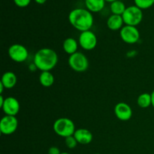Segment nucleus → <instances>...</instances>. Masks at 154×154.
<instances>
[{
  "label": "nucleus",
  "mask_w": 154,
  "mask_h": 154,
  "mask_svg": "<svg viewBox=\"0 0 154 154\" xmlns=\"http://www.w3.org/2000/svg\"><path fill=\"white\" fill-rule=\"evenodd\" d=\"M110 8H111V11L113 14L121 15V16L124 13L126 8L124 3L120 0H116V1L111 2Z\"/></svg>",
  "instance_id": "19"
},
{
  "label": "nucleus",
  "mask_w": 154,
  "mask_h": 154,
  "mask_svg": "<svg viewBox=\"0 0 154 154\" xmlns=\"http://www.w3.org/2000/svg\"><path fill=\"white\" fill-rule=\"evenodd\" d=\"M4 89H5V87H4V85H3L2 84L1 82H0V94L2 95V93H3V90H4Z\"/></svg>",
  "instance_id": "26"
},
{
  "label": "nucleus",
  "mask_w": 154,
  "mask_h": 154,
  "mask_svg": "<svg viewBox=\"0 0 154 154\" xmlns=\"http://www.w3.org/2000/svg\"><path fill=\"white\" fill-rule=\"evenodd\" d=\"M17 78L16 75L12 72H6L2 76L1 83L5 89H11L16 85Z\"/></svg>",
  "instance_id": "14"
},
{
  "label": "nucleus",
  "mask_w": 154,
  "mask_h": 154,
  "mask_svg": "<svg viewBox=\"0 0 154 154\" xmlns=\"http://www.w3.org/2000/svg\"><path fill=\"white\" fill-rule=\"evenodd\" d=\"M74 136L78 144H88L93 141V134L87 129H78L75 130Z\"/></svg>",
  "instance_id": "12"
},
{
  "label": "nucleus",
  "mask_w": 154,
  "mask_h": 154,
  "mask_svg": "<svg viewBox=\"0 0 154 154\" xmlns=\"http://www.w3.org/2000/svg\"><path fill=\"white\" fill-rule=\"evenodd\" d=\"M8 56L13 61L16 63H23L27 60L29 56L28 50L25 46L20 44H14L8 48Z\"/></svg>",
  "instance_id": "6"
},
{
  "label": "nucleus",
  "mask_w": 154,
  "mask_h": 154,
  "mask_svg": "<svg viewBox=\"0 0 154 154\" xmlns=\"http://www.w3.org/2000/svg\"><path fill=\"white\" fill-rule=\"evenodd\" d=\"M105 1H107V2H113L116 1V0H105Z\"/></svg>",
  "instance_id": "29"
},
{
  "label": "nucleus",
  "mask_w": 154,
  "mask_h": 154,
  "mask_svg": "<svg viewBox=\"0 0 154 154\" xmlns=\"http://www.w3.org/2000/svg\"><path fill=\"white\" fill-rule=\"evenodd\" d=\"M20 108V103L17 99L11 97V96H9L5 99V102L2 109L3 110L5 115L16 117L17 114L19 113Z\"/></svg>",
  "instance_id": "10"
},
{
  "label": "nucleus",
  "mask_w": 154,
  "mask_h": 154,
  "mask_svg": "<svg viewBox=\"0 0 154 154\" xmlns=\"http://www.w3.org/2000/svg\"><path fill=\"white\" fill-rule=\"evenodd\" d=\"M78 42H77L75 38H66V40L63 42V50H64V51L66 54H69V55H72V54L78 52V51H78Z\"/></svg>",
  "instance_id": "15"
},
{
  "label": "nucleus",
  "mask_w": 154,
  "mask_h": 154,
  "mask_svg": "<svg viewBox=\"0 0 154 154\" xmlns=\"http://www.w3.org/2000/svg\"><path fill=\"white\" fill-rule=\"evenodd\" d=\"M38 4H44V3L46 2L47 0H35Z\"/></svg>",
  "instance_id": "28"
},
{
  "label": "nucleus",
  "mask_w": 154,
  "mask_h": 154,
  "mask_svg": "<svg viewBox=\"0 0 154 154\" xmlns=\"http://www.w3.org/2000/svg\"><path fill=\"white\" fill-rule=\"evenodd\" d=\"M134 2L135 5L141 10L149 8L154 4V0H134Z\"/></svg>",
  "instance_id": "20"
},
{
  "label": "nucleus",
  "mask_w": 154,
  "mask_h": 154,
  "mask_svg": "<svg viewBox=\"0 0 154 154\" xmlns=\"http://www.w3.org/2000/svg\"><path fill=\"white\" fill-rule=\"evenodd\" d=\"M85 5L90 12H99L105 7V0H85Z\"/></svg>",
  "instance_id": "16"
},
{
  "label": "nucleus",
  "mask_w": 154,
  "mask_h": 154,
  "mask_svg": "<svg viewBox=\"0 0 154 154\" xmlns=\"http://www.w3.org/2000/svg\"><path fill=\"white\" fill-rule=\"evenodd\" d=\"M58 63V55L51 48H44L35 53L33 63L42 72H50Z\"/></svg>",
  "instance_id": "2"
},
{
  "label": "nucleus",
  "mask_w": 154,
  "mask_h": 154,
  "mask_svg": "<svg viewBox=\"0 0 154 154\" xmlns=\"http://www.w3.org/2000/svg\"><path fill=\"white\" fill-rule=\"evenodd\" d=\"M71 25L81 32L90 30L93 25V17L91 12L84 8L73 9L69 14Z\"/></svg>",
  "instance_id": "1"
},
{
  "label": "nucleus",
  "mask_w": 154,
  "mask_h": 154,
  "mask_svg": "<svg viewBox=\"0 0 154 154\" xmlns=\"http://www.w3.org/2000/svg\"><path fill=\"white\" fill-rule=\"evenodd\" d=\"M29 69L30 71H32V72H34V71L35 70V69H37V67H36L34 63H33V64L30 65V66H29Z\"/></svg>",
  "instance_id": "25"
},
{
  "label": "nucleus",
  "mask_w": 154,
  "mask_h": 154,
  "mask_svg": "<svg viewBox=\"0 0 154 154\" xmlns=\"http://www.w3.org/2000/svg\"><path fill=\"white\" fill-rule=\"evenodd\" d=\"M15 4L17 5L19 7H26L27 5H29L31 2V0H14Z\"/></svg>",
  "instance_id": "22"
},
{
  "label": "nucleus",
  "mask_w": 154,
  "mask_h": 154,
  "mask_svg": "<svg viewBox=\"0 0 154 154\" xmlns=\"http://www.w3.org/2000/svg\"><path fill=\"white\" fill-rule=\"evenodd\" d=\"M122 17L126 25L136 26L142 20L143 12L142 10L136 5L129 6L126 8Z\"/></svg>",
  "instance_id": "4"
},
{
  "label": "nucleus",
  "mask_w": 154,
  "mask_h": 154,
  "mask_svg": "<svg viewBox=\"0 0 154 154\" xmlns=\"http://www.w3.org/2000/svg\"><path fill=\"white\" fill-rule=\"evenodd\" d=\"M55 78L51 72H42L39 75V82L43 87H50L54 84Z\"/></svg>",
  "instance_id": "17"
},
{
  "label": "nucleus",
  "mask_w": 154,
  "mask_h": 154,
  "mask_svg": "<svg viewBox=\"0 0 154 154\" xmlns=\"http://www.w3.org/2000/svg\"><path fill=\"white\" fill-rule=\"evenodd\" d=\"M78 44L85 51H92L97 45V38L91 30L82 32L78 38Z\"/></svg>",
  "instance_id": "7"
},
{
  "label": "nucleus",
  "mask_w": 154,
  "mask_h": 154,
  "mask_svg": "<svg viewBox=\"0 0 154 154\" xmlns=\"http://www.w3.org/2000/svg\"><path fill=\"white\" fill-rule=\"evenodd\" d=\"M95 154H100V153H95Z\"/></svg>",
  "instance_id": "31"
},
{
  "label": "nucleus",
  "mask_w": 154,
  "mask_h": 154,
  "mask_svg": "<svg viewBox=\"0 0 154 154\" xmlns=\"http://www.w3.org/2000/svg\"><path fill=\"white\" fill-rule=\"evenodd\" d=\"M123 23H124V21L121 15L112 14L108 17L107 20V26L112 31L121 29L123 27Z\"/></svg>",
  "instance_id": "13"
},
{
  "label": "nucleus",
  "mask_w": 154,
  "mask_h": 154,
  "mask_svg": "<svg viewBox=\"0 0 154 154\" xmlns=\"http://www.w3.org/2000/svg\"><path fill=\"white\" fill-rule=\"evenodd\" d=\"M114 114L119 120L127 121L132 116V110L128 104L125 102H119L114 108Z\"/></svg>",
  "instance_id": "11"
},
{
  "label": "nucleus",
  "mask_w": 154,
  "mask_h": 154,
  "mask_svg": "<svg viewBox=\"0 0 154 154\" xmlns=\"http://www.w3.org/2000/svg\"><path fill=\"white\" fill-rule=\"evenodd\" d=\"M151 100H152V106L154 108V90L151 93Z\"/></svg>",
  "instance_id": "27"
},
{
  "label": "nucleus",
  "mask_w": 154,
  "mask_h": 154,
  "mask_svg": "<svg viewBox=\"0 0 154 154\" xmlns=\"http://www.w3.org/2000/svg\"><path fill=\"white\" fill-rule=\"evenodd\" d=\"M69 65L75 72H84L88 69L89 61L84 54L77 52L70 55L69 58Z\"/></svg>",
  "instance_id": "5"
},
{
  "label": "nucleus",
  "mask_w": 154,
  "mask_h": 154,
  "mask_svg": "<svg viewBox=\"0 0 154 154\" xmlns=\"http://www.w3.org/2000/svg\"><path fill=\"white\" fill-rule=\"evenodd\" d=\"M137 104L141 108H147L152 105L151 94L147 93H144L138 96L137 99Z\"/></svg>",
  "instance_id": "18"
},
{
  "label": "nucleus",
  "mask_w": 154,
  "mask_h": 154,
  "mask_svg": "<svg viewBox=\"0 0 154 154\" xmlns=\"http://www.w3.org/2000/svg\"><path fill=\"white\" fill-rule=\"evenodd\" d=\"M120 38L126 44L132 45L138 42L140 32L136 26L126 25L120 29Z\"/></svg>",
  "instance_id": "9"
},
{
  "label": "nucleus",
  "mask_w": 154,
  "mask_h": 154,
  "mask_svg": "<svg viewBox=\"0 0 154 154\" xmlns=\"http://www.w3.org/2000/svg\"><path fill=\"white\" fill-rule=\"evenodd\" d=\"M61 154H70V153H66V152H63V153H61Z\"/></svg>",
  "instance_id": "30"
},
{
  "label": "nucleus",
  "mask_w": 154,
  "mask_h": 154,
  "mask_svg": "<svg viewBox=\"0 0 154 154\" xmlns=\"http://www.w3.org/2000/svg\"><path fill=\"white\" fill-rule=\"evenodd\" d=\"M48 154H61V152L57 147H51L48 150Z\"/></svg>",
  "instance_id": "23"
},
{
  "label": "nucleus",
  "mask_w": 154,
  "mask_h": 154,
  "mask_svg": "<svg viewBox=\"0 0 154 154\" xmlns=\"http://www.w3.org/2000/svg\"><path fill=\"white\" fill-rule=\"evenodd\" d=\"M5 99L4 97H3L2 95H0V107H1V108H2L3 106V104H4L5 102Z\"/></svg>",
  "instance_id": "24"
},
{
  "label": "nucleus",
  "mask_w": 154,
  "mask_h": 154,
  "mask_svg": "<svg viewBox=\"0 0 154 154\" xmlns=\"http://www.w3.org/2000/svg\"><path fill=\"white\" fill-rule=\"evenodd\" d=\"M53 128L57 135L65 138L74 135V133L76 130L74 122L71 119L66 117L57 119L54 122Z\"/></svg>",
  "instance_id": "3"
},
{
  "label": "nucleus",
  "mask_w": 154,
  "mask_h": 154,
  "mask_svg": "<svg viewBox=\"0 0 154 154\" xmlns=\"http://www.w3.org/2000/svg\"><path fill=\"white\" fill-rule=\"evenodd\" d=\"M65 143H66V145L67 146L69 149H74L75 147H76L77 144H78V142L77 141L76 138H75L74 135L69 136L67 137V138H65Z\"/></svg>",
  "instance_id": "21"
},
{
  "label": "nucleus",
  "mask_w": 154,
  "mask_h": 154,
  "mask_svg": "<svg viewBox=\"0 0 154 154\" xmlns=\"http://www.w3.org/2000/svg\"><path fill=\"white\" fill-rule=\"evenodd\" d=\"M17 127L18 120L15 116L5 115L0 121V132L2 135H11L16 132Z\"/></svg>",
  "instance_id": "8"
}]
</instances>
